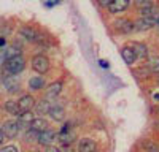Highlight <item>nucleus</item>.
Here are the masks:
<instances>
[{
  "instance_id": "c85d7f7f",
  "label": "nucleus",
  "mask_w": 159,
  "mask_h": 152,
  "mask_svg": "<svg viewBox=\"0 0 159 152\" xmlns=\"http://www.w3.org/2000/svg\"><path fill=\"white\" fill-rule=\"evenodd\" d=\"M46 152H61V150H59L56 146H48V147H46Z\"/></svg>"
},
{
  "instance_id": "9b49d317",
  "label": "nucleus",
  "mask_w": 159,
  "mask_h": 152,
  "mask_svg": "<svg viewBox=\"0 0 159 152\" xmlns=\"http://www.w3.org/2000/svg\"><path fill=\"white\" fill-rule=\"evenodd\" d=\"M130 49L135 53V57H140V59H147L150 54H148V48L145 46L143 43H139V41H134L130 44Z\"/></svg>"
},
{
  "instance_id": "f8f14e48",
  "label": "nucleus",
  "mask_w": 159,
  "mask_h": 152,
  "mask_svg": "<svg viewBox=\"0 0 159 152\" xmlns=\"http://www.w3.org/2000/svg\"><path fill=\"white\" fill-rule=\"evenodd\" d=\"M129 0H111V3L108 5V10L111 11V13H121V11H124L127 6H129Z\"/></svg>"
},
{
  "instance_id": "b1692460",
  "label": "nucleus",
  "mask_w": 159,
  "mask_h": 152,
  "mask_svg": "<svg viewBox=\"0 0 159 152\" xmlns=\"http://www.w3.org/2000/svg\"><path fill=\"white\" fill-rule=\"evenodd\" d=\"M135 5H137L140 10H143V8L153 6V5H154V2H151V0H137V2H135Z\"/></svg>"
},
{
  "instance_id": "423d86ee",
  "label": "nucleus",
  "mask_w": 159,
  "mask_h": 152,
  "mask_svg": "<svg viewBox=\"0 0 159 152\" xmlns=\"http://www.w3.org/2000/svg\"><path fill=\"white\" fill-rule=\"evenodd\" d=\"M57 139L62 143V144H65V146H69V144H72L73 141H75V133L69 129L67 125L64 127V129L57 133Z\"/></svg>"
},
{
  "instance_id": "f03ea898",
  "label": "nucleus",
  "mask_w": 159,
  "mask_h": 152,
  "mask_svg": "<svg viewBox=\"0 0 159 152\" xmlns=\"http://www.w3.org/2000/svg\"><path fill=\"white\" fill-rule=\"evenodd\" d=\"M157 18H159V16H151V18H142V16H140V18L134 22V30L143 32V30L151 29L153 25H157Z\"/></svg>"
},
{
  "instance_id": "412c9836",
  "label": "nucleus",
  "mask_w": 159,
  "mask_h": 152,
  "mask_svg": "<svg viewBox=\"0 0 159 152\" xmlns=\"http://www.w3.org/2000/svg\"><path fill=\"white\" fill-rule=\"evenodd\" d=\"M37 106V112L40 114V116H43V114H48L49 112V108H51V105L48 103V100H42L38 105H35Z\"/></svg>"
},
{
  "instance_id": "dca6fc26",
  "label": "nucleus",
  "mask_w": 159,
  "mask_h": 152,
  "mask_svg": "<svg viewBox=\"0 0 159 152\" xmlns=\"http://www.w3.org/2000/svg\"><path fill=\"white\" fill-rule=\"evenodd\" d=\"M147 70L150 73H159V56L153 54V56H148L147 57Z\"/></svg>"
},
{
  "instance_id": "7c9ffc66",
  "label": "nucleus",
  "mask_w": 159,
  "mask_h": 152,
  "mask_svg": "<svg viewBox=\"0 0 159 152\" xmlns=\"http://www.w3.org/2000/svg\"><path fill=\"white\" fill-rule=\"evenodd\" d=\"M2 46H5V38L0 36V48H2Z\"/></svg>"
},
{
  "instance_id": "aec40b11",
  "label": "nucleus",
  "mask_w": 159,
  "mask_h": 152,
  "mask_svg": "<svg viewBox=\"0 0 159 152\" xmlns=\"http://www.w3.org/2000/svg\"><path fill=\"white\" fill-rule=\"evenodd\" d=\"M3 86L7 87L8 92H15L16 89L19 87V84H18V81H16L15 78H5V79H3Z\"/></svg>"
},
{
  "instance_id": "7ed1b4c3",
  "label": "nucleus",
  "mask_w": 159,
  "mask_h": 152,
  "mask_svg": "<svg viewBox=\"0 0 159 152\" xmlns=\"http://www.w3.org/2000/svg\"><path fill=\"white\" fill-rule=\"evenodd\" d=\"M19 129H21V127H19V124L16 120H5L3 125L0 127L3 136H7V138H15L19 133Z\"/></svg>"
},
{
  "instance_id": "72a5a7b5",
  "label": "nucleus",
  "mask_w": 159,
  "mask_h": 152,
  "mask_svg": "<svg viewBox=\"0 0 159 152\" xmlns=\"http://www.w3.org/2000/svg\"><path fill=\"white\" fill-rule=\"evenodd\" d=\"M157 114H159V106H157Z\"/></svg>"
},
{
  "instance_id": "f704fd0d",
  "label": "nucleus",
  "mask_w": 159,
  "mask_h": 152,
  "mask_svg": "<svg viewBox=\"0 0 159 152\" xmlns=\"http://www.w3.org/2000/svg\"><path fill=\"white\" fill-rule=\"evenodd\" d=\"M157 25H159V18H157Z\"/></svg>"
},
{
  "instance_id": "4468645a",
  "label": "nucleus",
  "mask_w": 159,
  "mask_h": 152,
  "mask_svg": "<svg viewBox=\"0 0 159 152\" xmlns=\"http://www.w3.org/2000/svg\"><path fill=\"white\" fill-rule=\"evenodd\" d=\"M48 114H49V116L54 119V120H62L64 116H65V111H64V108H62L61 105H54V103H52Z\"/></svg>"
},
{
  "instance_id": "20e7f679",
  "label": "nucleus",
  "mask_w": 159,
  "mask_h": 152,
  "mask_svg": "<svg viewBox=\"0 0 159 152\" xmlns=\"http://www.w3.org/2000/svg\"><path fill=\"white\" fill-rule=\"evenodd\" d=\"M32 68L37 73H46L49 70V60L46 56H35L32 59Z\"/></svg>"
},
{
  "instance_id": "e433bc0d",
  "label": "nucleus",
  "mask_w": 159,
  "mask_h": 152,
  "mask_svg": "<svg viewBox=\"0 0 159 152\" xmlns=\"http://www.w3.org/2000/svg\"><path fill=\"white\" fill-rule=\"evenodd\" d=\"M34 152H38V150H34Z\"/></svg>"
},
{
  "instance_id": "ddd939ff",
  "label": "nucleus",
  "mask_w": 159,
  "mask_h": 152,
  "mask_svg": "<svg viewBox=\"0 0 159 152\" xmlns=\"http://www.w3.org/2000/svg\"><path fill=\"white\" fill-rule=\"evenodd\" d=\"M21 35L27 41H37V40H40V33L35 29H32V27H22L21 29Z\"/></svg>"
},
{
  "instance_id": "cd10ccee",
  "label": "nucleus",
  "mask_w": 159,
  "mask_h": 152,
  "mask_svg": "<svg viewBox=\"0 0 159 152\" xmlns=\"http://www.w3.org/2000/svg\"><path fill=\"white\" fill-rule=\"evenodd\" d=\"M57 3H61L59 0H54V2H52V0H48V2H45V5H46L48 8H51V6H54V5H57Z\"/></svg>"
},
{
  "instance_id": "f257e3e1",
  "label": "nucleus",
  "mask_w": 159,
  "mask_h": 152,
  "mask_svg": "<svg viewBox=\"0 0 159 152\" xmlns=\"http://www.w3.org/2000/svg\"><path fill=\"white\" fill-rule=\"evenodd\" d=\"M24 68H25V60H24V57L21 54L16 56V57H13V59L5 60V70L10 74H19Z\"/></svg>"
},
{
  "instance_id": "6ab92c4d",
  "label": "nucleus",
  "mask_w": 159,
  "mask_h": 152,
  "mask_svg": "<svg viewBox=\"0 0 159 152\" xmlns=\"http://www.w3.org/2000/svg\"><path fill=\"white\" fill-rule=\"evenodd\" d=\"M29 87L34 89V91H38V89L45 87V79L42 76H35V78H30L29 79Z\"/></svg>"
},
{
  "instance_id": "393cba45",
  "label": "nucleus",
  "mask_w": 159,
  "mask_h": 152,
  "mask_svg": "<svg viewBox=\"0 0 159 152\" xmlns=\"http://www.w3.org/2000/svg\"><path fill=\"white\" fill-rule=\"evenodd\" d=\"M143 146H145V149H147L148 152H159L157 146L154 143H151V141H143Z\"/></svg>"
},
{
  "instance_id": "6e6552de",
  "label": "nucleus",
  "mask_w": 159,
  "mask_h": 152,
  "mask_svg": "<svg viewBox=\"0 0 159 152\" xmlns=\"http://www.w3.org/2000/svg\"><path fill=\"white\" fill-rule=\"evenodd\" d=\"M78 150H80V152H96V150H97V144H96L94 139L83 138V139H80Z\"/></svg>"
},
{
  "instance_id": "9d476101",
  "label": "nucleus",
  "mask_w": 159,
  "mask_h": 152,
  "mask_svg": "<svg viewBox=\"0 0 159 152\" xmlns=\"http://www.w3.org/2000/svg\"><path fill=\"white\" fill-rule=\"evenodd\" d=\"M115 27L121 33H130L132 30H134V22L129 21V19H118L115 22Z\"/></svg>"
},
{
  "instance_id": "c756f323",
  "label": "nucleus",
  "mask_w": 159,
  "mask_h": 152,
  "mask_svg": "<svg viewBox=\"0 0 159 152\" xmlns=\"http://www.w3.org/2000/svg\"><path fill=\"white\" fill-rule=\"evenodd\" d=\"M99 3H100V5H103V6H108V5L111 3V0H100Z\"/></svg>"
},
{
  "instance_id": "0eeeda50",
  "label": "nucleus",
  "mask_w": 159,
  "mask_h": 152,
  "mask_svg": "<svg viewBox=\"0 0 159 152\" xmlns=\"http://www.w3.org/2000/svg\"><path fill=\"white\" fill-rule=\"evenodd\" d=\"M18 108H19V111L21 112H24V111H30L34 106H35V100H34V97L32 95H24V97H21L19 100H18Z\"/></svg>"
},
{
  "instance_id": "f3484780",
  "label": "nucleus",
  "mask_w": 159,
  "mask_h": 152,
  "mask_svg": "<svg viewBox=\"0 0 159 152\" xmlns=\"http://www.w3.org/2000/svg\"><path fill=\"white\" fill-rule=\"evenodd\" d=\"M35 117H34V114L30 112V111H24V112H21L19 116H18V124H19V127L21 125H24V127H29L30 124H32V120H34Z\"/></svg>"
},
{
  "instance_id": "bb28decb",
  "label": "nucleus",
  "mask_w": 159,
  "mask_h": 152,
  "mask_svg": "<svg viewBox=\"0 0 159 152\" xmlns=\"http://www.w3.org/2000/svg\"><path fill=\"white\" fill-rule=\"evenodd\" d=\"M99 65H100L102 68H105V70H107V68L110 67V63H108L107 60H103V59H100V60H99Z\"/></svg>"
},
{
  "instance_id": "5701e85b",
  "label": "nucleus",
  "mask_w": 159,
  "mask_h": 152,
  "mask_svg": "<svg viewBox=\"0 0 159 152\" xmlns=\"http://www.w3.org/2000/svg\"><path fill=\"white\" fill-rule=\"evenodd\" d=\"M16 56H19V51L16 49V46H11V48H8V49L5 51V59H7V60L16 57Z\"/></svg>"
},
{
  "instance_id": "a878e982",
  "label": "nucleus",
  "mask_w": 159,
  "mask_h": 152,
  "mask_svg": "<svg viewBox=\"0 0 159 152\" xmlns=\"http://www.w3.org/2000/svg\"><path fill=\"white\" fill-rule=\"evenodd\" d=\"M2 152H18V149H16L15 146H5V147L2 149Z\"/></svg>"
},
{
  "instance_id": "2eb2a0df",
  "label": "nucleus",
  "mask_w": 159,
  "mask_h": 152,
  "mask_svg": "<svg viewBox=\"0 0 159 152\" xmlns=\"http://www.w3.org/2000/svg\"><path fill=\"white\" fill-rule=\"evenodd\" d=\"M121 57L124 59V62L127 63V65H132L135 60H137V57H135V53L130 49V46H124L123 49H121Z\"/></svg>"
},
{
  "instance_id": "39448f33",
  "label": "nucleus",
  "mask_w": 159,
  "mask_h": 152,
  "mask_svg": "<svg viewBox=\"0 0 159 152\" xmlns=\"http://www.w3.org/2000/svg\"><path fill=\"white\" fill-rule=\"evenodd\" d=\"M57 138V133L54 132V130H51V129H46L45 132H42V133H38V136H37V141L40 143V144H43V146H51L49 143H52L54 139Z\"/></svg>"
},
{
  "instance_id": "a211bd4d",
  "label": "nucleus",
  "mask_w": 159,
  "mask_h": 152,
  "mask_svg": "<svg viewBox=\"0 0 159 152\" xmlns=\"http://www.w3.org/2000/svg\"><path fill=\"white\" fill-rule=\"evenodd\" d=\"M61 91H62V82H52L49 87H48V91H46V97L48 98H54V97H57L59 94H61Z\"/></svg>"
},
{
  "instance_id": "4be33fe9",
  "label": "nucleus",
  "mask_w": 159,
  "mask_h": 152,
  "mask_svg": "<svg viewBox=\"0 0 159 152\" xmlns=\"http://www.w3.org/2000/svg\"><path fill=\"white\" fill-rule=\"evenodd\" d=\"M5 109L10 114H15V116H19V114H21V111H19V108L16 105V101H7V103H5Z\"/></svg>"
},
{
  "instance_id": "1a4fd4ad",
  "label": "nucleus",
  "mask_w": 159,
  "mask_h": 152,
  "mask_svg": "<svg viewBox=\"0 0 159 152\" xmlns=\"http://www.w3.org/2000/svg\"><path fill=\"white\" fill-rule=\"evenodd\" d=\"M29 129H30V132H34V133H42V132H45V130L48 129V122H46V119H43V117H35V119L32 120V124L29 125Z\"/></svg>"
},
{
  "instance_id": "c9c22d12",
  "label": "nucleus",
  "mask_w": 159,
  "mask_h": 152,
  "mask_svg": "<svg viewBox=\"0 0 159 152\" xmlns=\"http://www.w3.org/2000/svg\"><path fill=\"white\" fill-rule=\"evenodd\" d=\"M157 84H159V78H157Z\"/></svg>"
},
{
  "instance_id": "2f4dec72",
  "label": "nucleus",
  "mask_w": 159,
  "mask_h": 152,
  "mask_svg": "<svg viewBox=\"0 0 159 152\" xmlns=\"http://www.w3.org/2000/svg\"><path fill=\"white\" fill-rule=\"evenodd\" d=\"M3 143V133H2V130H0V144Z\"/></svg>"
},
{
  "instance_id": "473e14b6",
  "label": "nucleus",
  "mask_w": 159,
  "mask_h": 152,
  "mask_svg": "<svg viewBox=\"0 0 159 152\" xmlns=\"http://www.w3.org/2000/svg\"><path fill=\"white\" fill-rule=\"evenodd\" d=\"M154 100H159V94H154Z\"/></svg>"
}]
</instances>
